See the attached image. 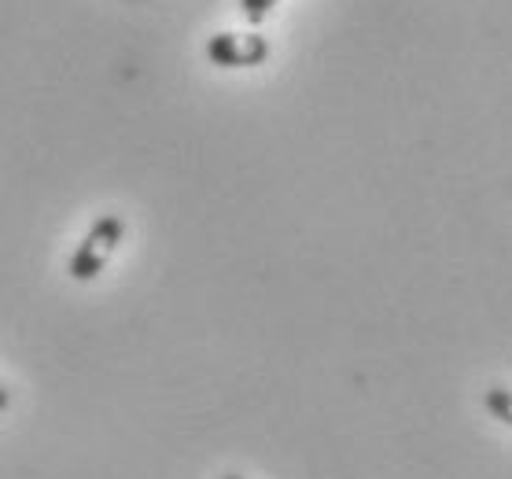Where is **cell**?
I'll return each mask as SVG.
<instances>
[{"label": "cell", "instance_id": "5b68a950", "mask_svg": "<svg viewBox=\"0 0 512 479\" xmlns=\"http://www.w3.org/2000/svg\"><path fill=\"white\" fill-rule=\"evenodd\" d=\"M8 409H12V391L0 384V413H8Z\"/></svg>", "mask_w": 512, "mask_h": 479}, {"label": "cell", "instance_id": "3957f363", "mask_svg": "<svg viewBox=\"0 0 512 479\" xmlns=\"http://www.w3.org/2000/svg\"><path fill=\"white\" fill-rule=\"evenodd\" d=\"M483 406L494 421H501L505 428H512V387H490L483 395Z\"/></svg>", "mask_w": 512, "mask_h": 479}, {"label": "cell", "instance_id": "7a4b0ae2", "mask_svg": "<svg viewBox=\"0 0 512 479\" xmlns=\"http://www.w3.org/2000/svg\"><path fill=\"white\" fill-rule=\"evenodd\" d=\"M269 41L262 34H214L207 41V59L214 67H229V71H240V67H262L269 59Z\"/></svg>", "mask_w": 512, "mask_h": 479}, {"label": "cell", "instance_id": "6da1fadb", "mask_svg": "<svg viewBox=\"0 0 512 479\" xmlns=\"http://www.w3.org/2000/svg\"><path fill=\"white\" fill-rule=\"evenodd\" d=\"M122 240H126V218H122V214H100V218L89 225V233L82 236V244L74 247L67 273L78 284L96 281L107 269V262L115 258L118 247H122Z\"/></svg>", "mask_w": 512, "mask_h": 479}, {"label": "cell", "instance_id": "8992f818", "mask_svg": "<svg viewBox=\"0 0 512 479\" xmlns=\"http://www.w3.org/2000/svg\"><path fill=\"white\" fill-rule=\"evenodd\" d=\"M218 479H244L240 472H225V476H218Z\"/></svg>", "mask_w": 512, "mask_h": 479}, {"label": "cell", "instance_id": "277c9868", "mask_svg": "<svg viewBox=\"0 0 512 479\" xmlns=\"http://www.w3.org/2000/svg\"><path fill=\"white\" fill-rule=\"evenodd\" d=\"M280 0H240V15H244L247 23H266L269 15H273V8H277Z\"/></svg>", "mask_w": 512, "mask_h": 479}]
</instances>
